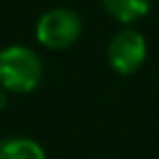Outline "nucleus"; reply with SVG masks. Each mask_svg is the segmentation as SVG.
Instances as JSON below:
<instances>
[{
	"instance_id": "1",
	"label": "nucleus",
	"mask_w": 159,
	"mask_h": 159,
	"mask_svg": "<svg viewBox=\"0 0 159 159\" xmlns=\"http://www.w3.org/2000/svg\"><path fill=\"white\" fill-rule=\"evenodd\" d=\"M44 66L35 50L26 46H9L0 50V87L16 94H26L39 87Z\"/></svg>"
},
{
	"instance_id": "2",
	"label": "nucleus",
	"mask_w": 159,
	"mask_h": 159,
	"mask_svg": "<svg viewBox=\"0 0 159 159\" xmlns=\"http://www.w3.org/2000/svg\"><path fill=\"white\" fill-rule=\"evenodd\" d=\"M81 29V18L72 9H52L39 18L35 33L42 46L50 50H63L79 39Z\"/></svg>"
},
{
	"instance_id": "3",
	"label": "nucleus",
	"mask_w": 159,
	"mask_h": 159,
	"mask_svg": "<svg viewBox=\"0 0 159 159\" xmlns=\"http://www.w3.org/2000/svg\"><path fill=\"white\" fill-rule=\"evenodd\" d=\"M107 59L111 68L120 74H133L146 59V42L133 29H122L116 33L107 46Z\"/></svg>"
},
{
	"instance_id": "4",
	"label": "nucleus",
	"mask_w": 159,
	"mask_h": 159,
	"mask_svg": "<svg viewBox=\"0 0 159 159\" xmlns=\"http://www.w3.org/2000/svg\"><path fill=\"white\" fill-rule=\"evenodd\" d=\"M102 9L118 22L131 24L148 13L150 0H100Z\"/></svg>"
},
{
	"instance_id": "5",
	"label": "nucleus",
	"mask_w": 159,
	"mask_h": 159,
	"mask_svg": "<svg viewBox=\"0 0 159 159\" xmlns=\"http://www.w3.org/2000/svg\"><path fill=\"white\" fill-rule=\"evenodd\" d=\"M0 159H46L44 148L29 137H7L0 142Z\"/></svg>"
},
{
	"instance_id": "6",
	"label": "nucleus",
	"mask_w": 159,
	"mask_h": 159,
	"mask_svg": "<svg viewBox=\"0 0 159 159\" xmlns=\"http://www.w3.org/2000/svg\"><path fill=\"white\" fill-rule=\"evenodd\" d=\"M5 107H7V89L0 87V111H2Z\"/></svg>"
}]
</instances>
